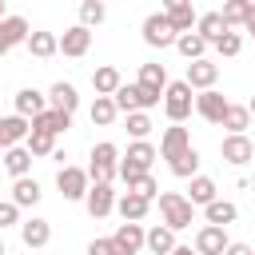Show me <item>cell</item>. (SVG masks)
I'll return each mask as SVG.
<instances>
[{
	"label": "cell",
	"mask_w": 255,
	"mask_h": 255,
	"mask_svg": "<svg viewBox=\"0 0 255 255\" xmlns=\"http://www.w3.org/2000/svg\"><path fill=\"white\" fill-rule=\"evenodd\" d=\"M159 215H163V227H171V231H183L195 223V207L179 191H159Z\"/></svg>",
	"instance_id": "cell-1"
},
{
	"label": "cell",
	"mask_w": 255,
	"mask_h": 255,
	"mask_svg": "<svg viewBox=\"0 0 255 255\" xmlns=\"http://www.w3.org/2000/svg\"><path fill=\"white\" fill-rule=\"evenodd\" d=\"M120 175V151L116 143H96L92 147V163H88V179L92 183H112Z\"/></svg>",
	"instance_id": "cell-2"
},
{
	"label": "cell",
	"mask_w": 255,
	"mask_h": 255,
	"mask_svg": "<svg viewBox=\"0 0 255 255\" xmlns=\"http://www.w3.org/2000/svg\"><path fill=\"white\" fill-rule=\"evenodd\" d=\"M191 108H195V96H191L187 80L167 84V92H163V112H167V120H171V124H183V120L191 116Z\"/></svg>",
	"instance_id": "cell-3"
},
{
	"label": "cell",
	"mask_w": 255,
	"mask_h": 255,
	"mask_svg": "<svg viewBox=\"0 0 255 255\" xmlns=\"http://www.w3.org/2000/svg\"><path fill=\"white\" fill-rule=\"evenodd\" d=\"M151 163H155V147H151L147 139H135V143L128 147V155L120 159V179L128 183V179H135V175H147Z\"/></svg>",
	"instance_id": "cell-4"
},
{
	"label": "cell",
	"mask_w": 255,
	"mask_h": 255,
	"mask_svg": "<svg viewBox=\"0 0 255 255\" xmlns=\"http://www.w3.org/2000/svg\"><path fill=\"white\" fill-rule=\"evenodd\" d=\"M179 40V32L171 28V20L163 16V12H151L147 20H143V44L147 48H171Z\"/></svg>",
	"instance_id": "cell-5"
},
{
	"label": "cell",
	"mask_w": 255,
	"mask_h": 255,
	"mask_svg": "<svg viewBox=\"0 0 255 255\" xmlns=\"http://www.w3.org/2000/svg\"><path fill=\"white\" fill-rule=\"evenodd\" d=\"M112 100H116V108H120L124 116H131V112H147V108H155V104H159V96L143 92L139 84H124V88H120Z\"/></svg>",
	"instance_id": "cell-6"
},
{
	"label": "cell",
	"mask_w": 255,
	"mask_h": 255,
	"mask_svg": "<svg viewBox=\"0 0 255 255\" xmlns=\"http://www.w3.org/2000/svg\"><path fill=\"white\" fill-rule=\"evenodd\" d=\"M56 187H60L64 199H84L88 187H92V179H88L84 167H68V163H64V167L56 171Z\"/></svg>",
	"instance_id": "cell-7"
},
{
	"label": "cell",
	"mask_w": 255,
	"mask_h": 255,
	"mask_svg": "<svg viewBox=\"0 0 255 255\" xmlns=\"http://www.w3.org/2000/svg\"><path fill=\"white\" fill-rule=\"evenodd\" d=\"M84 207H88V215H92V219L112 215V207H116V191H112V183H92V187H88V195H84Z\"/></svg>",
	"instance_id": "cell-8"
},
{
	"label": "cell",
	"mask_w": 255,
	"mask_h": 255,
	"mask_svg": "<svg viewBox=\"0 0 255 255\" xmlns=\"http://www.w3.org/2000/svg\"><path fill=\"white\" fill-rule=\"evenodd\" d=\"M28 135H32V124H28L24 116H16V112H12V116H0V147H4V151H8V147H20Z\"/></svg>",
	"instance_id": "cell-9"
},
{
	"label": "cell",
	"mask_w": 255,
	"mask_h": 255,
	"mask_svg": "<svg viewBox=\"0 0 255 255\" xmlns=\"http://www.w3.org/2000/svg\"><path fill=\"white\" fill-rule=\"evenodd\" d=\"M28 20L24 16H4L0 20V56H8L16 44H28Z\"/></svg>",
	"instance_id": "cell-10"
},
{
	"label": "cell",
	"mask_w": 255,
	"mask_h": 255,
	"mask_svg": "<svg viewBox=\"0 0 255 255\" xmlns=\"http://www.w3.org/2000/svg\"><path fill=\"white\" fill-rule=\"evenodd\" d=\"M219 155H223L227 163L243 167V163H251V159H255V143H251L247 135H223V143H219Z\"/></svg>",
	"instance_id": "cell-11"
},
{
	"label": "cell",
	"mask_w": 255,
	"mask_h": 255,
	"mask_svg": "<svg viewBox=\"0 0 255 255\" xmlns=\"http://www.w3.org/2000/svg\"><path fill=\"white\" fill-rule=\"evenodd\" d=\"M231 247V239H227V231L223 227H199L195 231V255H223Z\"/></svg>",
	"instance_id": "cell-12"
},
{
	"label": "cell",
	"mask_w": 255,
	"mask_h": 255,
	"mask_svg": "<svg viewBox=\"0 0 255 255\" xmlns=\"http://www.w3.org/2000/svg\"><path fill=\"white\" fill-rule=\"evenodd\" d=\"M187 147H191V135H187V128H179V124L163 128V135H159V151H163V159H167V163H171V159H179Z\"/></svg>",
	"instance_id": "cell-13"
},
{
	"label": "cell",
	"mask_w": 255,
	"mask_h": 255,
	"mask_svg": "<svg viewBox=\"0 0 255 255\" xmlns=\"http://www.w3.org/2000/svg\"><path fill=\"white\" fill-rule=\"evenodd\" d=\"M20 239H24L28 251H40V247H48V239H52V223L40 219V215H32V219L20 223Z\"/></svg>",
	"instance_id": "cell-14"
},
{
	"label": "cell",
	"mask_w": 255,
	"mask_h": 255,
	"mask_svg": "<svg viewBox=\"0 0 255 255\" xmlns=\"http://www.w3.org/2000/svg\"><path fill=\"white\" fill-rule=\"evenodd\" d=\"M112 243H116L124 255H139V247H147V231H143L139 223H120L116 235H112Z\"/></svg>",
	"instance_id": "cell-15"
},
{
	"label": "cell",
	"mask_w": 255,
	"mask_h": 255,
	"mask_svg": "<svg viewBox=\"0 0 255 255\" xmlns=\"http://www.w3.org/2000/svg\"><path fill=\"white\" fill-rule=\"evenodd\" d=\"M187 88H199V92H211L215 88V80H219V64H211V60H195V64H187Z\"/></svg>",
	"instance_id": "cell-16"
},
{
	"label": "cell",
	"mask_w": 255,
	"mask_h": 255,
	"mask_svg": "<svg viewBox=\"0 0 255 255\" xmlns=\"http://www.w3.org/2000/svg\"><path fill=\"white\" fill-rule=\"evenodd\" d=\"M48 112V96L44 92H36V88H20L16 92V116H24L28 124L36 120V116H44Z\"/></svg>",
	"instance_id": "cell-17"
},
{
	"label": "cell",
	"mask_w": 255,
	"mask_h": 255,
	"mask_svg": "<svg viewBox=\"0 0 255 255\" xmlns=\"http://www.w3.org/2000/svg\"><path fill=\"white\" fill-rule=\"evenodd\" d=\"M195 112L207 120V124H223V116H227V100H223V92H199L195 96Z\"/></svg>",
	"instance_id": "cell-18"
},
{
	"label": "cell",
	"mask_w": 255,
	"mask_h": 255,
	"mask_svg": "<svg viewBox=\"0 0 255 255\" xmlns=\"http://www.w3.org/2000/svg\"><path fill=\"white\" fill-rule=\"evenodd\" d=\"M163 16L171 20V28L183 36V32H191V24H199V12L191 8V0H171L167 8H163Z\"/></svg>",
	"instance_id": "cell-19"
},
{
	"label": "cell",
	"mask_w": 255,
	"mask_h": 255,
	"mask_svg": "<svg viewBox=\"0 0 255 255\" xmlns=\"http://www.w3.org/2000/svg\"><path fill=\"white\" fill-rule=\"evenodd\" d=\"M48 108H56V112H68V116H72V112L80 108V92H76L68 80H56V84L48 88Z\"/></svg>",
	"instance_id": "cell-20"
},
{
	"label": "cell",
	"mask_w": 255,
	"mask_h": 255,
	"mask_svg": "<svg viewBox=\"0 0 255 255\" xmlns=\"http://www.w3.org/2000/svg\"><path fill=\"white\" fill-rule=\"evenodd\" d=\"M68 128H72V116H68V112H56V108H48L44 116H36V120H32V131L52 135V139H56L60 131H68Z\"/></svg>",
	"instance_id": "cell-21"
},
{
	"label": "cell",
	"mask_w": 255,
	"mask_h": 255,
	"mask_svg": "<svg viewBox=\"0 0 255 255\" xmlns=\"http://www.w3.org/2000/svg\"><path fill=\"white\" fill-rule=\"evenodd\" d=\"M88 48H92V28H84V24H76V28H68L60 36V52L64 56H84Z\"/></svg>",
	"instance_id": "cell-22"
},
{
	"label": "cell",
	"mask_w": 255,
	"mask_h": 255,
	"mask_svg": "<svg viewBox=\"0 0 255 255\" xmlns=\"http://www.w3.org/2000/svg\"><path fill=\"white\" fill-rule=\"evenodd\" d=\"M143 92H151V96H163L167 92V68L163 64H139V80H135Z\"/></svg>",
	"instance_id": "cell-23"
},
{
	"label": "cell",
	"mask_w": 255,
	"mask_h": 255,
	"mask_svg": "<svg viewBox=\"0 0 255 255\" xmlns=\"http://www.w3.org/2000/svg\"><path fill=\"white\" fill-rule=\"evenodd\" d=\"M116 211L124 215V223H139L147 211H151V199H143V195H131V191H124L120 199H116Z\"/></svg>",
	"instance_id": "cell-24"
},
{
	"label": "cell",
	"mask_w": 255,
	"mask_h": 255,
	"mask_svg": "<svg viewBox=\"0 0 255 255\" xmlns=\"http://www.w3.org/2000/svg\"><path fill=\"white\" fill-rule=\"evenodd\" d=\"M92 88H96V96H116V92L124 88V80H120V68H112V64L96 68V72H92Z\"/></svg>",
	"instance_id": "cell-25"
},
{
	"label": "cell",
	"mask_w": 255,
	"mask_h": 255,
	"mask_svg": "<svg viewBox=\"0 0 255 255\" xmlns=\"http://www.w3.org/2000/svg\"><path fill=\"white\" fill-rule=\"evenodd\" d=\"M195 32H199L207 44H215V40H223L231 28L223 24V12H203V16H199V24H195Z\"/></svg>",
	"instance_id": "cell-26"
},
{
	"label": "cell",
	"mask_w": 255,
	"mask_h": 255,
	"mask_svg": "<svg viewBox=\"0 0 255 255\" xmlns=\"http://www.w3.org/2000/svg\"><path fill=\"white\" fill-rule=\"evenodd\" d=\"M40 195H44V191H40V183H36L32 175H24V179L12 183V203H16V207H36Z\"/></svg>",
	"instance_id": "cell-27"
},
{
	"label": "cell",
	"mask_w": 255,
	"mask_h": 255,
	"mask_svg": "<svg viewBox=\"0 0 255 255\" xmlns=\"http://www.w3.org/2000/svg\"><path fill=\"white\" fill-rule=\"evenodd\" d=\"M28 52L40 56V60H48V56L60 52V36H56V32H32V36H28Z\"/></svg>",
	"instance_id": "cell-28"
},
{
	"label": "cell",
	"mask_w": 255,
	"mask_h": 255,
	"mask_svg": "<svg viewBox=\"0 0 255 255\" xmlns=\"http://www.w3.org/2000/svg\"><path fill=\"white\" fill-rule=\"evenodd\" d=\"M223 128H227V135H243V131L251 128V112H247V104H227Z\"/></svg>",
	"instance_id": "cell-29"
},
{
	"label": "cell",
	"mask_w": 255,
	"mask_h": 255,
	"mask_svg": "<svg viewBox=\"0 0 255 255\" xmlns=\"http://www.w3.org/2000/svg\"><path fill=\"white\" fill-rule=\"evenodd\" d=\"M4 167H8L12 179H24L28 167H32V151H28V147H8V151H4Z\"/></svg>",
	"instance_id": "cell-30"
},
{
	"label": "cell",
	"mask_w": 255,
	"mask_h": 255,
	"mask_svg": "<svg viewBox=\"0 0 255 255\" xmlns=\"http://www.w3.org/2000/svg\"><path fill=\"white\" fill-rule=\"evenodd\" d=\"M88 116H92V124H100V128H108V124H116V116H120V108H116V100H112V96H96V104L88 108Z\"/></svg>",
	"instance_id": "cell-31"
},
{
	"label": "cell",
	"mask_w": 255,
	"mask_h": 255,
	"mask_svg": "<svg viewBox=\"0 0 255 255\" xmlns=\"http://www.w3.org/2000/svg\"><path fill=\"white\" fill-rule=\"evenodd\" d=\"M203 215H207V223L211 227H227V223H235V203H227V199H215V203H207L203 207Z\"/></svg>",
	"instance_id": "cell-32"
},
{
	"label": "cell",
	"mask_w": 255,
	"mask_h": 255,
	"mask_svg": "<svg viewBox=\"0 0 255 255\" xmlns=\"http://www.w3.org/2000/svg\"><path fill=\"white\" fill-rule=\"evenodd\" d=\"M147 251L151 255H171L175 251V231L171 227H151L147 231Z\"/></svg>",
	"instance_id": "cell-33"
},
{
	"label": "cell",
	"mask_w": 255,
	"mask_h": 255,
	"mask_svg": "<svg viewBox=\"0 0 255 255\" xmlns=\"http://www.w3.org/2000/svg\"><path fill=\"white\" fill-rule=\"evenodd\" d=\"M175 48H179V56H187V60L195 64V60H203V52H207V40H203L199 32H183V36L175 40Z\"/></svg>",
	"instance_id": "cell-34"
},
{
	"label": "cell",
	"mask_w": 255,
	"mask_h": 255,
	"mask_svg": "<svg viewBox=\"0 0 255 255\" xmlns=\"http://www.w3.org/2000/svg\"><path fill=\"white\" fill-rule=\"evenodd\" d=\"M167 167H171V175H179V179H195V175H199V151L187 147V151H183L179 159H171Z\"/></svg>",
	"instance_id": "cell-35"
},
{
	"label": "cell",
	"mask_w": 255,
	"mask_h": 255,
	"mask_svg": "<svg viewBox=\"0 0 255 255\" xmlns=\"http://www.w3.org/2000/svg\"><path fill=\"white\" fill-rule=\"evenodd\" d=\"M191 207H207V203H215V179H207V175H195L191 179Z\"/></svg>",
	"instance_id": "cell-36"
},
{
	"label": "cell",
	"mask_w": 255,
	"mask_h": 255,
	"mask_svg": "<svg viewBox=\"0 0 255 255\" xmlns=\"http://www.w3.org/2000/svg\"><path fill=\"white\" fill-rule=\"evenodd\" d=\"M247 12H251V0H227V4H223V24H227V28L247 24Z\"/></svg>",
	"instance_id": "cell-37"
},
{
	"label": "cell",
	"mask_w": 255,
	"mask_h": 255,
	"mask_svg": "<svg viewBox=\"0 0 255 255\" xmlns=\"http://www.w3.org/2000/svg\"><path fill=\"white\" fill-rule=\"evenodd\" d=\"M104 16H108V8H104L100 0H84V4H80V24H84V28L104 24Z\"/></svg>",
	"instance_id": "cell-38"
},
{
	"label": "cell",
	"mask_w": 255,
	"mask_h": 255,
	"mask_svg": "<svg viewBox=\"0 0 255 255\" xmlns=\"http://www.w3.org/2000/svg\"><path fill=\"white\" fill-rule=\"evenodd\" d=\"M24 147H28L32 155H56V139H52V135H40V131H32Z\"/></svg>",
	"instance_id": "cell-39"
},
{
	"label": "cell",
	"mask_w": 255,
	"mask_h": 255,
	"mask_svg": "<svg viewBox=\"0 0 255 255\" xmlns=\"http://www.w3.org/2000/svg\"><path fill=\"white\" fill-rule=\"evenodd\" d=\"M128 191H131V195H143V199H155V195H159V187H155L151 175H135V179H128Z\"/></svg>",
	"instance_id": "cell-40"
},
{
	"label": "cell",
	"mask_w": 255,
	"mask_h": 255,
	"mask_svg": "<svg viewBox=\"0 0 255 255\" xmlns=\"http://www.w3.org/2000/svg\"><path fill=\"white\" fill-rule=\"evenodd\" d=\"M147 131H151V120H147V112H131V116H128V135H135V139H147Z\"/></svg>",
	"instance_id": "cell-41"
},
{
	"label": "cell",
	"mask_w": 255,
	"mask_h": 255,
	"mask_svg": "<svg viewBox=\"0 0 255 255\" xmlns=\"http://www.w3.org/2000/svg\"><path fill=\"white\" fill-rule=\"evenodd\" d=\"M239 48H243L239 32H227L223 40H215V52H219V56H239Z\"/></svg>",
	"instance_id": "cell-42"
},
{
	"label": "cell",
	"mask_w": 255,
	"mask_h": 255,
	"mask_svg": "<svg viewBox=\"0 0 255 255\" xmlns=\"http://www.w3.org/2000/svg\"><path fill=\"white\" fill-rule=\"evenodd\" d=\"M12 223H20V207H16L12 199H0V231L12 227Z\"/></svg>",
	"instance_id": "cell-43"
},
{
	"label": "cell",
	"mask_w": 255,
	"mask_h": 255,
	"mask_svg": "<svg viewBox=\"0 0 255 255\" xmlns=\"http://www.w3.org/2000/svg\"><path fill=\"white\" fill-rule=\"evenodd\" d=\"M88 255H124V251H120L112 239H92V243H88Z\"/></svg>",
	"instance_id": "cell-44"
},
{
	"label": "cell",
	"mask_w": 255,
	"mask_h": 255,
	"mask_svg": "<svg viewBox=\"0 0 255 255\" xmlns=\"http://www.w3.org/2000/svg\"><path fill=\"white\" fill-rule=\"evenodd\" d=\"M223 255H255V251H251V247H247V243H231V247H227V251H223Z\"/></svg>",
	"instance_id": "cell-45"
},
{
	"label": "cell",
	"mask_w": 255,
	"mask_h": 255,
	"mask_svg": "<svg viewBox=\"0 0 255 255\" xmlns=\"http://www.w3.org/2000/svg\"><path fill=\"white\" fill-rule=\"evenodd\" d=\"M243 32H251V36H255V4H251V12H247V24H243Z\"/></svg>",
	"instance_id": "cell-46"
},
{
	"label": "cell",
	"mask_w": 255,
	"mask_h": 255,
	"mask_svg": "<svg viewBox=\"0 0 255 255\" xmlns=\"http://www.w3.org/2000/svg\"><path fill=\"white\" fill-rule=\"evenodd\" d=\"M171 255H195V251H191V247H179V243H175V251H171Z\"/></svg>",
	"instance_id": "cell-47"
},
{
	"label": "cell",
	"mask_w": 255,
	"mask_h": 255,
	"mask_svg": "<svg viewBox=\"0 0 255 255\" xmlns=\"http://www.w3.org/2000/svg\"><path fill=\"white\" fill-rule=\"evenodd\" d=\"M247 112H251V120H255V96H251V100H247Z\"/></svg>",
	"instance_id": "cell-48"
},
{
	"label": "cell",
	"mask_w": 255,
	"mask_h": 255,
	"mask_svg": "<svg viewBox=\"0 0 255 255\" xmlns=\"http://www.w3.org/2000/svg\"><path fill=\"white\" fill-rule=\"evenodd\" d=\"M0 255H8V247H4V239H0Z\"/></svg>",
	"instance_id": "cell-49"
},
{
	"label": "cell",
	"mask_w": 255,
	"mask_h": 255,
	"mask_svg": "<svg viewBox=\"0 0 255 255\" xmlns=\"http://www.w3.org/2000/svg\"><path fill=\"white\" fill-rule=\"evenodd\" d=\"M0 20H4V0H0Z\"/></svg>",
	"instance_id": "cell-50"
}]
</instances>
